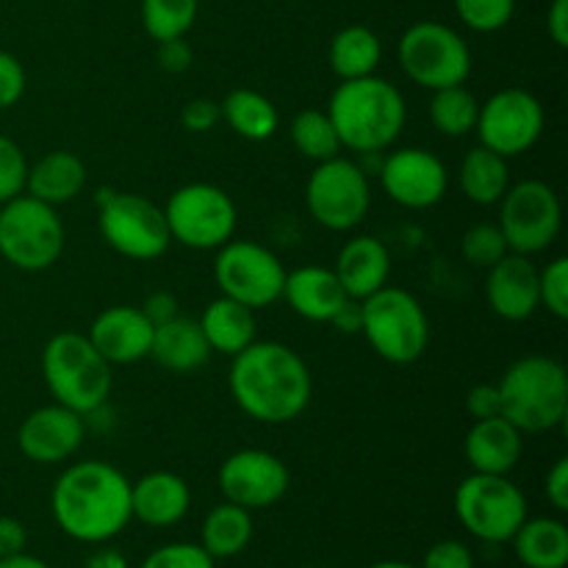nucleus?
<instances>
[{
  "instance_id": "obj_1",
  "label": "nucleus",
  "mask_w": 568,
  "mask_h": 568,
  "mask_svg": "<svg viewBox=\"0 0 568 568\" xmlns=\"http://www.w3.org/2000/svg\"><path fill=\"white\" fill-rule=\"evenodd\" d=\"M233 403L261 425H288L305 414L314 394L308 364L281 342H258L233 355L227 372Z\"/></svg>"
},
{
  "instance_id": "obj_2",
  "label": "nucleus",
  "mask_w": 568,
  "mask_h": 568,
  "mask_svg": "<svg viewBox=\"0 0 568 568\" xmlns=\"http://www.w3.org/2000/svg\"><path fill=\"white\" fill-rule=\"evenodd\" d=\"M50 510L64 536L105 544L131 525V480L105 460H81L55 480Z\"/></svg>"
},
{
  "instance_id": "obj_3",
  "label": "nucleus",
  "mask_w": 568,
  "mask_h": 568,
  "mask_svg": "<svg viewBox=\"0 0 568 568\" xmlns=\"http://www.w3.org/2000/svg\"><path fill=\"white\" fill-rule=\"evenodd\" d=\"M327 116L342 139L344 150L353 153H383L403 133L408 109L394 83L381 75L342 81L327 103Z\"/></svg>"
},
{
  "instance_id": "obj_4",
  "label": "nucleus",
  "mask_w": 568,
  "mask_h": 568,
  "mask_svg": "<svg viewBox=\"0 0 568 568\" xmlns=\"http://www.w3.org/2000/svg\"><path fill=\"white\" fill-rule=\"evenodd\" d=\"M497 388L503 399V416L521 433H549L566 422V369L549 355H525L514 361Z\"/></svg>"
},
{
  "instance_id": "obj_5",
  "label": "nucleus",
  "mask_w": 568,
  "mask_h": 568,
  "mask_svg": "<svg viewBox=\"0 0 568 568\" xmlns=\"http://www.w3.org/2000/svg\"><path fill=\"white\" fill-rule=\"evenodd\" d=\"M42 372L55 403L81 416L103 408L114 386L109 361L92 347L89 336L75 331L55 333L44 344Z\"/></svg>"
},
{
  "instance_id": "obj_6",
  "label": "nucleus",
  "mask_w": 568,
  "mask_h": 568,
  "mask_svg": "<svg viewBox=\"0 0 568 568\" xmlns=\"http://www.w3.org/2000/svg\"><path fill=\"white\" fill-rule=\"evenodd\" d=\"M361 333L369 347L394 366L419 361L430 344L425 308L399 286H383L372 297L361 300Z\"/></svg>"
},
{
  "instance_id": "obj_7",
  "label": "nucleus",
  "mask_w": 568,
  "mask_h": 568,
  "mask_svg": "<svg viewBox=\"0 0 568 568\" xmlns=\"http://www.w3.org/2000/svg\"><path fill=\"white\" fill-rule=\"evenodd\" d=\"M64 222L53 205L20 194L0 209V255L14 270H50L64 253Z\"/></svg>"
},
{
  "instance_id": "obj_8",
  "label": "nucleus",
  "mask_w": 568,
  "mask_h": 568,
  "mask_svg": "<svg viewBox=\"0 0 568 568\" xmlns=\"http://www.w3.org/2000/svg\"><path fill=\"white\" fill-rule=\"evenodd\" d=\"M397 59L405 75L422 89L458 87L471 75V50L466 39L447 22H414L399 37Z\"/></svg>"
},
{
  "instance_id": "obj_9",
  "label": "nucleus",
  "mask_w": 568,
  "mask_h": 568,
  "mask_svg": "<svg viewBox=\"0 0 568 568\" xmlns=\"http://www.w3.org/2000/svg\"><path fill=\"white\" fill-rule=\"evenodd\" d=\"M305 205L316 225L333 233L355 231L372 209L369 172L344 155L320 161L305 183Z\"/></svg>"
},
{
  "instance_id": "obj_10",
  "label": "nucleus",
  "mask_w": 568,
  "mask_h": 568,
  "mask_svg": "<svg viewBox=\"0 0 568 568\" xmlns=\"http://www.w3.org/2000/svg\"><path fill=\"white\" fill-rule=\"evenodd\" d=\"M455 516L486 544H505L527 519V499L508 475L471 471L455 491Z\"/></svg>"
},
{
  "instance_id": "obj_11",
  "label": "nucleus",
  "mask_w": 568,
  "mask_h": 568,
  "mask_svg": "<svg viewBox=\"0 0 568 568\" xmlns=\"http://www.w3.org/2000/svg\"><path fill=\"white\" fill-rule=\"evenodd\" d=\"M172 242L189 250H220L236 233L239 211L225 189L214 183H186L164 205Z\"/></svg>"
},
{
  "instance_id": "obj_12",
  "label": "nucleus",
  "mask_w": 568,
  "mask_h": 568,
  "mask_svg": "<svg viewBox=\"0 0 568 568\" xmlns=\"http://www.w3.org/2000/svg\"><path fill=\"white\" fill-rule=\"evenodd\" d=\"M499 231L510 253L538 255L555 244L564 227L560 197L549 183L521 181L499 200Z\"/></svg>"
},
{
  "instance_id": "obj_13",
  "label": "nucleus",
  "mask_w": 568,
  "mask_h": 568,
  "mask_svg": "<svg viewBox=\"0 0 568 568\" xmlns=\"http://www.w3.org/2000/svg\"><path fill=\"white\" fill-rule=\"evenodd\" d=\"M214 281L225 297L258 311L281 300L286 266L264 244L231 239L216 250Z\"/></svg>"
},
{
  "instance_id": "obj_14",
  "label": "nucleus",
  "mask_w": 568,
  "mask_h": 568,
  "mask_svg": "<svg viewBox=\"0 0 568 568\" xmlns=\"http://www.w3.org/2000/svg\"><path fill=\"white\" fill-rule=\"evenodd\" d=\"M98 227L103 242L131 261L161 258L172 242L164 209L133 192L109 194L100 205Z\"/></svg>"
},
{
  "instance_id": "obj_15",
  "label": "nucleus",
  "mask_w": 568,
  "mask_h": 568,
  "mask_svg": "<svg viewBox=\"0 0 568 568\" xmlns=\"http://www.w3.org/2000/svg\"><path fill=\"white\" fill-rule=\"evenodd\" d=\"M475 131L480 133L483 148L494 150L503 159H514L536 148L541 139L544 105L527 89H499L486 103H480Z\"/></svg>"
},
{
  "instance_id": "obj_16",
  "label": "nucleus",
  "mask_w": 568,
  "mask_h": 568,
  "mask_svg": "<svg viewBox=\"0 0 568 568\" xmlns=\"http://www.w3.org/2000/svg\"><path fill=\"white\" fill-rule=\"evenodd\" d=\"M288 486V466L266 449H239L220 466V491L225 503L239 505L250 514L281 503Z\"/></svg>"
},
{
  "instance_id": "obj_17",
  "label": "nucleus",
  "mask_w": 568,
  "mask_h": 568,
  "mask_svg": "<svg viewBox=\"0 0 568 568\" xmlns=\"http://www.w3.org/2000/svg\"><path fill=\"white\" fill-rule=\"evenodd\" d=\"M381 186L403 209L425 211L444 200L449 172L436 153L425 148H403L381 161Z\"/></svg>"
},
{
  "instance_id": "obj_18",
  "label": "nucleus",
  "mask_w": 568,
  "mask_h": 568,
  "mask_svg": "<svg viewBox=\"0 0 568 568\" xmlns=\"http://www.w3.org/2000/svg\"><path fill=\"white\" fill-rule=\"evenodd\" d=\"M87 436L83 416L64 405L53 403L31 410L17 430V447L28 460L42 466L61 464L72 458Z\"/></svg>"
},
{
  "instance_id": "obj_19",
  "label": "nucleus",
  "mask_w": 568,
  "mask_h": 568,
  "mask_svg": "<svg viewBox=\"0 0 568 568\" xmlns=\"http://www.w3.org/2000/svg\"><path fill=\"white\" fill-rule=\"evenodd\" d=\"M153 322L144 316L136 305H111L94 316L89 327V342L92 347L114 364H139L150 358V344H153Z\"/></svg>"
},
{
  "instance_id": "obj_20",
  "label": "nucleus",
  "mask_w": 568,
  "mask_h": 568,
  "mask_svg": "<svg viewBox=\"0 0 568 568\" xmlns=\"http://www.w3.org/2000/svg\"><path fill=\"white\" fill-rule=\"evenodd\" d=\"M486 300L505 322H525L541 308L538 300V266L530 255L508 253L488 270Z\"/></svg>"
},
{
  "instance_id": "obj_21",
  "label": "nucleus",
  "mask_w": 568,
  "mask_h": 568,
  "mask_svg": "<svg viewBox=\"0 0 568 568\" xmlns=\"http://www.w3.org/2000/svg\"><path fill=\"white\" fill-rule=\"evenodd\" d=\"M464 453L477 475H510L525 453V433L505 416L477 419L466 433Z\"/></svg>"
},
{
  "instance_id": "obj_22",
  "label": "nucleus",
  "mask_w": 568,
  "mask_h": 568,
  "mask_svg": "<svg viewBox=\"0 0 568 568\" xmlns=\"http://www.w3.org/2000/svg\"><path fill=\"white\" fill-rule=\"evenodd\" d=\"M338 283L349 300H366L383 286H388L392 277V255L388 247L375 236H355L344 242L336 255Z\"/></svg>"
},
{
  "instance_id": "obj_23",
  "label": "nucleus",
  "mask_w": 568,
  "mask_h": 568,
  "mask_svg": "<svg viewBox=\"0 0 568 568\" xmlns=\"http://www.w3.org/2000/svg\"><path fill=\"white\" fill-rule=\"evenodd\" d=\"M192 491L175 471H150L131 483V514L148 527H172L189 514Z\"/></svg>"
},
{
  "instance_id": "obj_24",
  "label": "nucleus",
  "mask_w": 568,
  "mask_h": 568,
  "mask_svg": "<svg viewBox=\"0 0 568 568\" xmlns=\"http://www.w3.org/2000/svg\"><path fill=\"white\" fill-rule=\"evenodd\" d=\"M281 297L286 300L294 314L308 322H331L336 311L349 300L336 272L325 270V266H300V270L286 272Z\"/></svg>"
},
{
  "instance_id": "obj_25",
  "label": "nucleus",
  "mask_w": 568,
  "mask_h": 568,
  "mask_svg": "<svg viewBox=\"0 0 568 568\" xmlns=\"http://www.w3.org/2000/svg\"><path fill=\"white\" fill-rule=\"evenodd\" d=\"M150 358L172 375H192V372L203 369L205 361L211 358V347L200 322L178 314L155 325Z\"/></svg>"
},
{
  "instance_id": "obj_26",
  "label": "nucleus",
  "mask_w": 568,
  "mask_h": 568,
  "mask_svg": "<svg viewBox=\"0 0 568 568\" xmlns=\"http://www.w3.org/2000/svg\"><path fill=\"white\" fill-rule=\"evenodd\" d=\"M87 186V164L70 150H53L28 166L26 194L48 205L72 203Z\"/></svg>"
},
{
  "instance_id": "obj_27",
  "label": "nucleus",
  "mask_w": 568,
  "mask_h": 568,
  "mask_svg": "<svg viewBox=\"0 0 568 568\" xmlns=\"http://www.w3.org/2000/svg\"><path fill=\"white\" fill-rule=\"evenodd\" d=\"M197 322L203 327V336L209 342L211 353L233 358V355H239L244 347L255 342V311L225 297V294L211 300Z\"/></svg>"
},
{
  "instance_id": "obj_28",
  "label": "nucleus",
  "mask_w": 568,
  "mask_h": 568,
  "mask_svg": "<svg viewBox=\"0 0 568 568\" xmlns=\"http://www.w3.org/2000/svg\"><path fill=\"white\" fill-rule=\"evenodd\" d=\"M510 544L527 568H566L568 564V527L560 519H525Z\"/></svg>"
},
{
  "instance_id": "obj_29",
  "label": "nucleus",
  "mask_w": 568,
  "mask_h": 568,
  "mask_svg": "<svg viewBox=\"0 0 568 568\" xmlns=\"http://www.w3.org/2000/svg\"><path fill=\"white\" fill-rule=\"evenodd\" d=\"M458 183L466 200L475 205H497L510 186L508 159L477 144L460 161Z\"/></svg>"
},
{
  "instance_id": "obj_30",
  "label": "nucleus",
  "mask_w": 568,
  "mask_h": 568,
  "mask_svg": "<svg viewBox=\"0 0 568 568\" xmlns=\"http://www.w3.org/2000/svg\"><path fill=\"white\" fill-rule=\"evenodd\" d=\"M220 111L227 128L247 142H266V139L275 136L277 125H281L275 103L255 89L227 92V98L220 103Z\"/></svg>"
},
{
  "instance_id": "obj_31",
  "label": "nucleus",
  "mask_w": 568,
  "mask_h": 568,
  "mask_svg": "<svg viewBox=\"0 0 568 568\" xmlns=\"http://www.w3.org/2000/svg\"><path fill=\"white\" fill-rule=\"evenodd\" d=\"M253 541V516L233 503H222L205 514L200 527V547L214 560L236 558Z\"/></svg>"
},
{
  "instance_id": "obj_32",
  "label": "nucleus",
  "mask_w": 568,
  "mask_h": 568,
  "mask_svg": "<svg viewBox=\"0 0 568 568\" xmlns=\"http://www.w3.org/2000/svg\"><path fill=\"white\" fill-rule=\"evenodd\" d=\"M331 67L342 81L375 75L383 61V42L372 28L347 26L331 39Z\"/></svg>"
},
{
  "instance_id": "obj_33",
  "label": "nucleus",
  "mask_w": 568,
  "mask_h": 568,
  "mask_svg": "<svg viewBox=\"0 0 568 568\" xmlns=\"http://www.w3.org/2000/svg\"><path fill=\"white\" fill-rule=\"evenodd\" d=\"M480 100L464 83L436 89L430 98V122L444 136H466L477 128Z\"/></svg>"
},
{
  "instance_id": "obj_34",
  "label": "nucleus",
  "mask_w": 568,
  "mask_h": 568,
  "mask_svg": "<svg viewBox=\"0 0 568 568\" xmlns=\"http://www.w3.org/2000/svg\"><path fill=\"white\" fill-rule=\"evenodd\" d=\"M288 136H292L294 150H297L303 159L314 161V164H320V161H327V159H336V155H342L344 150L331 116H327V111H320V109L297 111L292 120V128H288Z\"/></svg>"
},
{
  "instance_id": "obj_35",
  "label": "nucleus",
  "mask_w": 568,
  "mask_h": 568,
  "mask_svg": "<svg viewBox=\"0 0 568 568\" xmlns=\"http://www.w3.org/2000/svg\"><path fill=\"white\" fill-rule=\"evenodd\" d=\"M197 11L200 0H142V26L155 42L181 39L194 26Z\"/></svg>"
},
{
  "instance_id": "obj_36",
  "label": "nucleus",
  "mask_w": 568,
  "mask_h": 568,
  "mask_svg": "<svg viewBox=\"0 0 568 568\" xmlns=\"http://www.w3.org/2000/svg\"><path fill=\"white\" fill-rule=\"evenodd\" d=\"M460 253L477 270H491L503 255H508V242L494 222H477L460 239Z\"/></svg>"
},
{
  "instance_id": "obj_37",
  "label": "nucleus",
  "mask_w": 568,
  "mask_h": 568,
  "mask_svg": "<svg viewBox=\"0 0 568 568\" xmlns=\"http://www.w3.org/2000/svg\"><path fill=\"white\" fill-rule=\"evenodd\" d=\"M455 11L471 31L494 33L514 20L516 0H455Z\"/></svg>"
},
{
  "instance_id": "obj_38",
  "label": "nucleus",
  "mask_w": 568,
  "mask_h": 568,
  "mask_svg": "<svg viewBox=\"0 0 568 568\" xmlns=\"http://www.w3.org/2000/svg\"><path fill=\"white\" fill-rule=\"evenodd\" d=\"M538 300H541V308H547L555 320L568 316V261L564 255L538 270Z\"/></svg>"
},
{
  "instance_id": "obj_39",
  "label": "nucleus",
  "mask_w": 568,
  "mask_h": 568,
  "mask_svg": "<svg viewBox=\"0 0 568 568\" xmlns=\"http://www.w3.org/2000/svg\"><path fill=\"white\" fill-rule=\"evenodd\" d=\"M28 159L14 139L0 133V205L26 194Z\"/></svg>"
},
{
  "instance_id": "obj_40",
  "label": "nucleus",
  "mask_w": 568,
  "mask_h": 568,
  "mask_svg": "<svg viewBox=\"0 0 568 568\" xmlns=\"http://www.w3.org/2000/svg\"><path fill=\"white\" fill-rule=\"evenodd\" d=\"M216 560L200 544H164L153 549L139 568H216Z\"/></svg>"
},
{
  "instance_id": "obj_41",
  "label": "nucleus",
  "mask_w": 568,
  "mask_h": 568,
  "mask_svg": "<svg viewBox=\"0 0 568 568\" xmlns=\"http://www.w3.org/2000/svg\"><path fill=\"white\" fill-rule=\"evenodd\" d=\"M26 67L20 64V59L9 50H0V111L20 103L26 94Z\"/></svg>"
},
{
  "instance_id": "obj_42",
  "label": "nucleus",
  "mask_w": 568,
  "mask_h": 568,
  "mask_svg": "<svg viewBox=\"0 0 568 568\" xmlns=\"http://www.w3.org/2000/svg\"><path fill=\"white\" fill-rule=\"evenodd\" d=\"M422 568H475V555L464 541H438L425 552Z\"/></svg>"
},
{
  "instance_id": "obj_43",
  "label": "nucleus",
  "mask_w": 568,
  "mask_h": 568,
  "mask_svg": "<svg viewBox=\"0 0 568 568\" xmlns=\"http://www.w3.org/2000/svg\"><path fill=\"white\" fill-rule=\"evenodd\" d=\"M220 116H222L220 103H214V100H209V98L189 100V103L183 105V111H181L183 128H186V131H192V133L211 131V128L220 122Z\"/></svg>"
},
{
  "instance_id": "obj_44",
  "label": "nucleus",
  "mask_w": 568,
  "mask_h": 568,
  "mask_svg": "<svg viewBox=\"0 0 568 568\" xmlns=\"http://www.w3.org/2000/svg\"><path fill=\"white\" fill-rule=\"evenodd\" d=\"M466 410H469L471 422L491 419V416H503V399H499L497 383H480L466 397Z\"/></svg>"
},
{
  "instance_id": "obj_45",
  "label": "nucleus",
  "mask_w": 568,
  "mask_h": 568,
  "mask_svg": "<svg viewBox=\"0 0 568 568\" xmlns=\"http://www.w3.org/2000/svg\"><path fill=\"white\" fill-rule=\"evenodd\" d=\"M159 64L164 72H186L192 67V48H189L186 39H166V42H159Z\"/></svg>"
},
{
  "instance_id": "obj_46",
  "label": "nucleus",
  "mask_w": 568,
  "mask_h": 568,
  "mask_svg": "<svg viewBox=\"0 0 568 568\" xmlns=\"http://www.w3.org/2000/svg\"><path fill=\"white\" fill-rule=\"evenodd\" d=\"M544 491H547V499L552 503V508L560 510V514H566L568 510V460L566 458L555 460L552 469L547 471Z\"/></svg>"
},
{
  "instance_id": "obj_47",
  "label": "nucleus",
  "mask_w": 568,
  "mask_h": 568,
  "mask_svg": "<svg viewBox=\"0 0 568 568\" xmlns=\"http://www.w3.org/2000/svg\"><path fill=\"white\" fill-rule=\"evenodd\" d=\"M26 544L28 532L22 527V521L14 519V516H0V558L26 552Z\"/></svg>"
},
{
  "instance_id": "obj_48",
  "label": "nucleus",
  "mask_w": 568,
  "mask_h": 568,
  "mask_svg": "<svg viewBox=\"0 0 568 568\" xmlns=\"http://www.w3.org/2000/svg\"><path fill=\"white\" fill-rule=\"evenodd\" d=\"M142 311H144V316H148V320L153 322V327L161 325V322H166V320H172V316H178L175 294H170V292L150 294V297L144 300Z\"/></svg>"
},
{
  "instance_id": "obj_49",
  "label": "nucleus",
  "mask_w": 568,
  "mask_h": 568,
  "mask_svg": "<svg viewBox=\"0 0 568 568\" xmlns=\"http://www.w3.org/2000/svg\"><path fill=\"white\" fill-rule=\"evenodd\" d=\"M547 31L558 48H568V0H552L547 11Z\"/></svg>"
},
{
  "instance_id": "obj_50",
  "label": "nucleus",
  "mask_w": 568,
  "mask_h": 568,
  "mask_svg": "<svg viewBox=\"0 0 568 568\" xmlns=\"http://www.w3.org/2000/svg\"><path fill=\"white\" fill-rule=\"evenodd\" d=\"M331 322L342 333H361V300H347Z\"/></svg>"
},
{
  "instance_id": "obj_51",
  "label": "nucleus",
  "mask_w": 568,
  "mask_h": 568,
  "mask_svg": "<svg viewBox=\"0 0 568 568\" xmlns=\"http://www.w3.org/2000/svg\"><path fill=\"white\" fill-rule=\"evenodd\" d=\"M83 568H128V560L125 555L116 552V549H98V552L83 564Z\"/></svg>"
},
{
  "instance_id": "obj_52",
  "label": "nucleus",
  "mask_w": 568,
  "mask_h": 568,
  "mask_svg": "<svg viewBox=\"0 0 568 568\" xmlns=\"http://www.w3.org/2000/svg\"><path fill=\"white\" fill-rule=\"evenodd\" d=\"M0 568H50L44 560L33 558V555H26V552H17V555H9V558H0Z\"/></svg>"
},
{
  "instance_id": "obj_53",
  "label": "nucleus",
  "mask_w": 568,
  "mask_h": 568,
  "mask_svg": "<svg viewBox=\"0 0 568 568\" xmlns=\"http://www.w3.org/2000/svg\"><path fill=\"white\" fill-rule=\"evenodd\" d=\"M369 568H416V566L405 564V560H377V564H372Z\"/></svg>"
}]
</instances>
